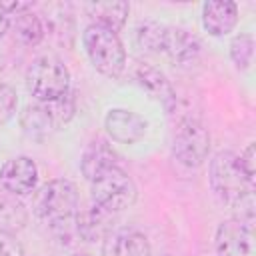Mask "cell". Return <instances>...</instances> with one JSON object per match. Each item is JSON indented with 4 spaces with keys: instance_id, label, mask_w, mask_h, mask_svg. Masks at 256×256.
Wrapping results in <instances>:
<instances>
[{
    "instance_id": "6da1fadb",
    "label": "cell",
    "mask_w": 256,
    "mask_h": 256,
    "mask_svg": "<svg viewBox=\"0 0 256 256\" xmlns=\"http://www.w3.org/2000/svg\"><path fill=\"white\" fill-rule=\"evenodd\" d=\"M208 180L216 198L232 210L240 212L242 220H252L254 208V182L242 172L238 156L230 150L216 152L210 160Z\"/></svg>"
},
{
    "instance_id": "7a4b0ae2",
    "label": "cell",
    "mask_w": 256,
    "mask_h": 256,
    "mask_svg": "<svg viewBox=\"0 0 256 256\" xmlns=\"http://www.w3.org/2000/svg\"><path fill=\"white\" fill-rule=\"evenodd\" d=\"M32 212L60 236L76 232L74 220L78 212V190L74 182L54 178L40 186L32 198Z\"/></svg>"
},
{
    "instance_id": "3957f363",
    "label": "cell",
    "mask_w": 256,
    "mask_h": 256,
    "mask_svg": "<svg viewBox=\"0 0 256 256\" xmlns=\"http://www.w3.org/2000/svg\"><path fill=\"white\" fill-rule=\"evenodd\" d=\"M76 114V96L68 90L64 96L50 102H32L20 114V126L26 136L42 140L60 126L68 124Z\"/></svg>"
},
{
    "instance_id": "277c9868",
    "label": "cell",
    "mask_w": 256,
    "mask_h": 256,
    "mask_svg": "<svg viewBox=\"0 0 256 256\" xmlns=\"http://www.w3.org/2000/svg\"><path fill=\"white\" fill-rule=\"evenodd\" d=\"M82 44L92 66L106 78H118L126 68V50L120 36L100 24H88L82 32Z\"/></svg>"
},
{
    "instance_id": "5b68a950",
    "label": "cell",
    "mask_w": 256,
    "mask_h": 256,
    "mask_svg": "<svg viewBox=\"0 0 256 256\" xmlns=\"http://www.w3.org/2000/svg\"><path fill=\"white\" fill-rule=\"evenodd\" d=\"M26 88L36 102H50L70 90V70L54 54L38 56L26 70Z\"/></svg>"
},
{
    "instance_id": "8992f818",
    "label": "cell",
    "mask_w": 256,
    "mask_h": 256,
    "mask_svg": "<svg viewBox=\"0 0 256 256\" xmlns=\"http://www.w3.org/2000/svg\"><path fill=\"white\" fill-rule=\"evenodd\" d=\"M90 196L92 204L114 214L134 206L138 188L128 172H124L120 166H110L90 180Z\"/></svg>"
},
{
    "instance_id": "52a82bcc",
    "label": "cell",
    "mask_w": 256,
    "mask_h": 256,
    "mask_svg": "<svg viewBox=\"0 0 256 256\" xmlns=\"http://www.w3.org/2000/svg\"><path fill=\"white\" fill-rule=\"evenodd\" d=\"M212 138L206 124L192 114L182 116L176 122L172 134V156L186 168H198L210 154Z\"/></svg>"
},
{
    "instance_id": "ba28073f",
    "label": "cell",
    "mask_w": 256,
    "mask_h": 256,
    "mask_svg": "<svg viewBox=\"0 0 256 256\" xmlns=\"http://www.w3.org/2000/svg\"><path fill=\"white\" fill-rule=\"evenodd\" d=\"M214 246L218 256H254L252 220L232 218L218 226Z\"/></svg>"
},
{
    "instance_id": "9c48e42d",
    "label": "cell",
    "mask_w": 256,
    "mask_h": 256,
    "mask_svg": "<svg viewBox=\"0 0 256 256\" xmlns=\"http://www.w3.org/2000/svg\"><path fill=\"white\" fill-rule=\"evenodd\" d=\"M132 80L146 90L154 100H158L166 112H172L176 106V90L170 84V80L166 78V74L162 70H158L154 64L144 62V60H136L132 64Z\"/></svg>"
},
{
    "instance_id": "30bf717a",
    "label": "cell",
    "mask_w": 256,
    "mask_h": 256,
    "mask_svg": "<svg viewBox=\"0 0 256 256\" xmlns=\"http://www.w3.org/2000/svg\"><path fill=\"white\" fill-rule=\"evenodd\" d=\"M0 184L14 196H26L36 190L38 166L30 156H14L0 166Z\"/></svg>"
},
{
    "instance_id": "8fae6325",
    "label": "cell",
    "mask_w": 256,
    "mask_h": 256,
    "mask_svg": "<svg viewBox=\"0 0 256 256\" xmlns=\"http://www.w3.org/2000/svg\"><path fill=\"white\" fill-rule=\"evenodd\" d=\"M200 52H202V44L196 38V34L180 26H166L160 54L168 56L178 66H188L198 60Z\"/></svg>"
},
{
    "instance_id": "7c38bea8",
    "label": "cell",
    "mask_w": 256,
    "mask_h": 256,
    "mask_svg": "<svg viewBox=\"0 0 256 256\" xmlns=\"http://www.w3.org/2000/svg\"><path fill=\"white\" fill-rule=\"evenodd\" d=\"M146 120L126 108H110L104 116V128L114 142L134 144L146 134Z\"/></svg>"
},
{
    "instance_id": "4fadbf2b",
    "label": "cell",
    "mask_w": 256,
    "mask_h": 256,
    "mask_svg": "<svg viewBox=\"0 0 256 256\" xmlns=\"http://www.w3.org/2000/svg\"><path fill=\"white\" fill-rule=\"evenodd\" d=\"M102 256H152V248L138 230L118 228L102 238Z\"/></svg>"
},
{
    "instance_id": "5bb4252c",
    "label": "cell",
    "mask_w": 256,
    "mask_h": 256,
    "mask_svg": "<svg viewBox=\"0 0 256 256\" xmlns=\"http://www.w3.org/2000/svg\"><path fill=\"white\" fill-rule=\"evenodd\" d=\"M238 24V6L232 0H208L202 6V26L210 36H226Z\"/></svg>"
},
{
    "instance_id": "9a60e30c",
    "label": "cell",
    "mask_w": 256,
    "mask_h": 256,
    "mask_svg": "<svg viewBox=\"0 0 256 256\" xmlns=\"http://www.w3.org/2000/svg\"><path fill=\"white\" fill-rule=\"evenodd\" d=\"M112 214L102 210L100 206L92 204L86 210H78L76 212V220H74V230L76 234L84 240V242H94V240H102L112 228L108 226V218Z\"/></svg>"
},
{
    "instance_id": "2e32d148",
    "label": "cell",
    "mask_w": 256,
    "mask_h": 256,
    "mask_svg": "<svg viewBox=\"0 0 256 256\" xmlns=\"http://www.w3.org/2000/svg\"><path fill=\"white\" fill-rule=\"evenodd\" d=\"M84 10L92 18V24H100L118 34L128 20L130 4L128 2H88L84 4Z\"/></svg>"
},
{
    "instance_id": "e0dca14e",
    "label": "cell",
    "mask_w": 256,
    "mask_h": 256,
    "mask_svg": "<svg viewBox=\"0 0 256 256\" xmlns=\"http://www.w3.org/2000/svg\"><path fill=\"white\" fill-rule=\"evenodd\" d=\"M110 166H118V154L104 140L90 142L80 160V170H82L84 178L90 182Z\"/></svg>"
},
{
    "instance_id": "ac0fdd59",
    "label": "cell",
    "mask_w": 256,
    "mask_h": 256,
    "mask_svg": "<svg viewBox=\"0 0 256 256\" xmlns=\"http://www.w3.org/2000/svg\"><path fill=\"white\" fill-rule=\"evenodd\" d=\"M10 26L14 30V38L24 46H38L46 34L42 18L36 12H32V8L12 14Z\"/></svg>"
},
{
    "instance_id": "d6986e66",
    "label": "cell",
    "mask_w": 256,
    "mask_h": 256,
    "mask_svg": "<svg viewBox=\"0 0 256 256\" xmlns=\"http://www.w3.org/2000/svg\"><path fill=\"white\" fill-rule=\"evenodd\" d=\"M26 222H28V212L16 200V196L10 192L0 194V232L14 234L22 230Z\"/></svg>"
},
{
    "instance_id": "ffe728a7",
    "label": "cell",
    "mask_w": 256,
    "mask_h": 256,
    "mask_svg": "<svg viewBox=\"0 0 256 256\" xmlns=\"http://www.w3.org/2000/svg\"><path fill=\"white\" fill-rule=\"evenodd\" d=\"M42 24H44V32H50L60 42H66V38L68 36L72 38V34H74L72 14L68 12L66 4H50V6H46V16H44Z\"/></svg>"
},
{
    "instance_id": "44dd1931",
    "label": "cell",
    "mask_w": 256,
    "mask_h": 256,
    "mask_svg": "<svg viewBox=\"0 0 256 256\" xmlns=\"http://www.w3.org/2000/svg\"><path fill=\"white\" fill-rule=\"evenodd\" d=\"M166 24H160L156 20H142L136 28V42L142 50L160 54L162 48V38H164Z\"/></svg>"
},
{
    "instance_id": "7402d4cb",
    "label": "cell",
    "mask_w": 256,
    "mask_h": 256,
    "mask_svg": "<svg viewBox=\"0 0 256 256\" xmlns=\"http://www.w3.org/2000/svg\"><path fill=\"white\" fill-rule=\"evenodd\" d=\"M230 58L238 70H246L254 58V36L250 32H240L230 42Z\"/></svg>"
},
{
    "instance_id": "603a6c76",
    "label": "cell",
    "mask_w": 256,
    "mask_h": 256,
    "mask_svg": "<svg viewBox=\"0 0 256 256\" xmlns=\"http://www.w3.org/2000/svg\"><path fill=\"white\" fill-rule=\"evenodd\" d=\"M16 106H18L16 90L8 84H0V126L6 124L16 114Z\"/></svg>"
},
{
    "instance_id": "cb8c5ba5",
    "label": "cell",
    "mask_w": 256,
    "mask_h": 256,
    "mask_svg": "<svg viewBox=\"0 0 256 256\" xmlns=\"http://www.w3.org/2000/svg\"><path fill=\"white\" fill-rule=\"evenodd\" d=\"M238 156V164L242 168V172L248 176V180L254 182V172H256V150H254V142H250L244 152L236 154Z\"/></svg>"
},
{
    "instance_id": "d4e9b609",
    "label": "cell",
    "mask_w": 256,
    "mask_h": 256,
    "mask_svg": "<svg viewBox=\"0 0 256 256\" xmlns=\"http://www.w3.org/2000/svg\"><path fill=\"white\" fill-rule=\"evenodd\" d=\"M0 256H24V250L14 234L0 232Z\"/></svg>"
},
{
    "instance_id": "484cf974",
    "label": "cell",
    "mask_w": 256,
    "mask_h": 256,
    "mask_svg": "<svg viewBox=\"0 0 256 256\" xmlns=\"http://www.w3.org/2000/svg\"><path fill=\"white\" fill-rule=\"evenodd\" d=\"M10 20H12V16L6 12V8H4V4L0 2V38L8 32V28H10Z\"/></svg>"
},
{
    "instance_id": "4316f807",
    "label": "cell",
    "mask_w": 256,
    "mask_h": 256,
    "mask_svg": "<svg viewBox=\"0 0 256 256\" xmlns=\"http://www.w3.org/2000/svg\"><path fill=\"white\" fill-rule=\"evenodd\" d=\"M72 256H90V254H84V252H78V254H72Z\"/></svg>"
}]
</instances>
